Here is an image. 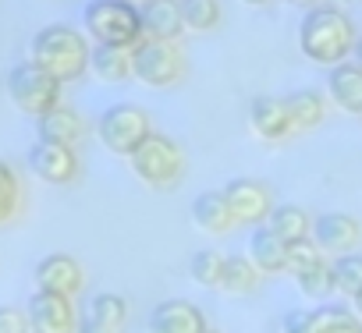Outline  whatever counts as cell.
Here are the masks:
<instances>
[{
	"instance_id": "cell-14",
	"label": "cell",
	"mask_w": 362,
	"mask_h": 333,
	"mask_svg": "<svg viewBox=\"0 0 362 333\" xmlns=\"http://www.w3.org/2000/svg\"><path fill=\"white\" fill-rule=\"evenodd\" d=\"M124 322H128V301L114 291H100L82 308L78 333H124Z\"/></svg>"
},
{
	"instance_id": "cell-37",
	"label": "cell",
	"mask_w": 362,
	"mask_h": 333,
	"mask_svg": "<svg viewBox=\"0 0 362 333\" xmlns=\"http://www.w3.org/2000/svg\"><path fill=\"white\" fill-rule=\"evenodd\" d=\"M242 4H249V8H267L270 0H242Z\"/></svg>"
},
{
	"instance_id": "cell-2",
	"label": "cell",
	"mask_w": 362,
	"mask_h": 333,
	"mask_svg": "<svg viewBox=\"0 0 362 333\" xmlns=\"http://www.w3.org/2000/svg\"><path fill=\"white\" fill-rule=\"evenodd\" d=\"M29 61L40 64L47 75H54L61 85L64 82H78L86 71H89V54H93V43L82 29L75 25H43L33 43H29Z\"/></svg>"
},
{
	"instance_id": "cell-33",
	"label": "cell",
	"mask_w": 362,
	"mask_h": 333,
	"mask_svg": "<svg viewBox=\"0 0 362 333\" xmlns=\"http://www.w3.org/2000/svg\"><path fill=\"white\" fill-rule=\"evenodd\" d=\"M0 333H33V329H29V315H25V308L0 305Z\"/></svg>"
},
{
	"instance_id": "cell-32",
	"label": "cell",
	"mask_w": 362,
	"mask_h": 333,
	"mask_svg": "<svg viewBox=\"0 0 362 333\" xmlns=\"http://www.w3.org/2000/svg\"><path fill=\"white\" fill-rule=\"evenodd\" d=\"M316 329V308H291L281 319V333H313Z\"/></svg>"
},
{
	"instance_id": "cell-19",
	"label": "cell",
	"mask_w": 362,
	"mask_h": 333,
	"mask_svg": "<svg viewBox=\"0 0 362 333\" xmlns=\"http://www.w3.org/2000/svg\"><path fill=\"white\" fill-rule=\"evenodd\" d=\"M36 131H40V142H57V145H78L86 138V121L78 110L71 107H54L47 110L43 117H36Z\"/></svg>"
},
{
	"instance_id": "cell-4",
	"label": "cell",
	"mask_w": 362,
	"mask_h": 333,
	"mask_svg": "<svg viewBox=\"0 0 362 333\" xmlns=\"http://www.w3.org/2000/svg\"><path fill=\"white\" fill-rule=\"evenodd\" d=\"M128 166L132 174L146 185V188H170L181 171H185V152H181V145L170 138V135H160L153 131L132 156H128Z\"/></svg>"
},
{
	"instance_id": "cell-30",
	"label": "cell",
	"mask_w": 362,
	"mask_h": 333,
	"mask_svg": "<svg viewBox=\"0 0 362 333\" xmlns=\"http://www.w3.org/2000/svg\"><path fill=\"white\" fill-rule=\"evenodd\" d=\"M313 333H362V319L351 308H316Z\"/></svg>"
},
{
	"instance_id": "cell-11",
	"label": "cell",
	"mask_w": 362,
	"mask_h": 333,
	"mask_svg": "<svg viewBox=\"0 0 362 333\" xmlns=\"http://www.w3.org/2000/svg\"><path fill=\"white\" fill-rule=\"evenodd\" d=\"M29 171L47 181V185H71L78 178V152L71 145H57V142H33L29 149Z\"/></svg>"
},
{
	"instance_id": "cell-3",
	"label": "cell",
	"mask_w": 362,
	"mask_h": 333,
	"mask_svg": "<svg viewBox=\"0 0 362 333\" xmlns=\"http://www.w3.org/2000/svg\"><path fill=\"white\" fill-rule=\"evenodd\" d=\"M82 32L100 47H135L142 40V11L135 0H89L82 11Z\"/></svg>"
},
{
	"instance_id": "cell-6",
	"label": "cell",
	"mask_w": 362,
	"mask_h": 333,
	"mask_svg": "<svg viewBox=\"0 0 362 333\" xmlns=\"http://www.w3.org/2000/svg\"><path fill=\"white\" fill-rule=\"evenodd\" d=\"M61 89L64 85L33 61H22L8 71V96L29 117H43L47 110L61 107Z\"/></svg>"
},
{
	"instance_id": "cell-23",
	"label": "cell",
	"mask_w": 362,
	"mask_h": 333,
	"mask_svg": "<svg viewBox=\"0 0 362 333\" xmlns=\"http://www.w3.org/2000/svg\"><path fill=\"white\" fill-rule=\"evenodd\" d=\"M267 227H270L284 245H291V241H305V238H309L313 217H309L302 206H274L270 217H267Z\"/></svg>"
},
{
	"instance_id": "cell-15",
	"label": "cell",
	"mask_w": 362,
	"mask_h": 333,
	"mask_svg": "<svg viewBox=\"0 0 362 333\" xmlns=\"http://www.w3.org/2000/svg\"><path fill=\"white\" fill-rule=\"evenodd\" d=\"M249 128L263 142H288L295 135V124L288 117V107L277 96H256V99H249Z\"/></svg>"
},
{
	"instance_id": "cell-21",
	"label": "cell",
	"mask_w": 362,
	"mask_h": 333,
	"mask_svg": "<svg viewBox=\"0 0 362 333\" xmlns=\"http://www.w3.org/2000/svg\"><path fill=\"white\" fill-rule=\"evenodd\" d=\"M284 107H288V117H291L295 131H313L327 117V99L316 89H295V92H288L284 96Z\"/></svg>"
},
{
	"instance_id": "cell-17",
	"label": "cell",
	"mask_w": 362,
	"mask_h": 333,
	"mask_svg": "<svg viewBox=\"0 0 362 333\" xmlns=\"http://www.w3.org/2000/svg\"><path fill=\"white\" fill-rule=\"evenodd\" d=\"M249 262L263 273V277H277V273H288V245L267 227V224H259V227H252V234H249Z\"/></svg>"
},
{
	"instance_id": "cell-24",
	"label": "cell",
	"mask_w": 362,
	"mask_h": 333,
	"mask_svg": "<svg viewBox=\"0 0 362 333\" xmlns=\"http://www.w3.org/2000/svg\"><path fill=\"white\" fill-rule=\"evenodd\" d=\"M263 273L249 262V255H228L224 259V273H221V291L224 294H235V298H245L259 287Z\"/></svg>"
},
{
	"instance_id": "cell-16",
	"label": "cell",
	"mask_w": 362,
	"mask_h": 333,
	"mask_svg": "<svg viewBox=\"0 0 362 333\" xmlns=\"http://www.w3.org/2000/svg\"><path fill=\"white\" fill-rule=\"evenodd\" d=\"M139 11H142V36L146 40L177 43V36L185 32L181 0H146V4H139Z\"/></svg>"
},
{
	"instance_id": "cell-18",
	"label": "cell",
	"mask_w": 362,
	"mask_h": 333,
	"mask_svg": "<svg viewBox=\"0 0 362 333\" xmlns=\"http://www.w3.org/2000/svg\"><path fill=\"white\" fill-rule=\"evenodd\" d=\"M327 99L344 114H362V68L351 61L327 68Z\"/></svg>"
},
{
	"instance_id": "cell-5",
	"label": "cell",
	"mask_w": 362,
	"mask_h": 333,
	"mask_svg": "<svg viewBox=\"0 0 362 333\" xmlns=\"http://www.w3.org/2000/svg\"><path fill=\"white\" fill-rule=\"evenodd\" d=\"M185 75V54L177 43L167 40H139L132 47V78L149 85V89H167L177 85Z\"/></svg>"
},
{
	"instance_id": "cell-12",
	"label": "cell",
	"mask_w": 362,
	"mask_h": 333,
	"mask_svg": "<svg viewBox=\"0 0 362 333\" xmlns=\"http://www.w3.org/2000/svg\"><path fill=\"white\" fill-rule=\"evenodd\" d=\"M82 287H86V270H82V262L75 255L54 252V255H47V259L36 262V291L75 298Z\"/></svg>"
},
{
	"instance_id": "cell-20",
	"label": "cell",
	"mask_w": 362,
	"mask_h": 333,
	"mask_svg": "<svg viewBox=\"0 0 362 333\" xmlns=\"http://www.w3.org/2000/svg\"><path fill=\"white\" fill-rule=\"evenodd\" d=\"M192 224L203 234H231L235 231V217L228 210L224 192H203V195H196V202H192Z\"/></svg>"
},
{
	"instance_id": "cell-38",
	"label": "cell",
	"mask_w": 362,
	"mask_h": 333,
	"mask_svg": "<svg viewBox=\"0 0 362 333\" xmlns=\"http://www.w3.org/2000/svg\"><path fill=\"white\" fill-rule=\"evenodd\" d=\"M327 4H334V8H341V4H351V0H327Z\"/></svg>"
},
{
	"instance_id": "cell-36",
	"label": "cell",
	"mask_w": 362,
	"mask_h": 333,
	"mask_svg": "<svg viewBox=\"0 0 362 333\" xmlns=\"http://www.w3.org/2000/svg\"><path fill=\"white\" fill-rule=\"evenodd\" d=\"M351 312L362 319V294H358V298H351Z\"/></svg>"
},
{
	"instance_id": "cell-7",
	"label": "cell",
	"mask_w": 362,
	"mask_h": 333,
	"mask_svg": "<svg viewBox=\"0 0 362 333\" xmlns=\"http://www.w3.org/2000/svg\"><path fill=\"white\" fill-rule=\"evenodd\" d=\"M96 135L100 142L114 152V156H132L149 135H153V124H149V114L139 107V103H114L100 114L96 121Z\"/></svg>"
},
{
	"instance_id": "cell-8",
	"label": "cell",
	"mask_w": 362,
	"mask_h": 333,
	"mask_svg": "<svg viewBox=\"0 0 362 333\" xmlns=\"http://www.w3.org/2000/svg\"><path fill=\"white\" fill-rule=\"evenodd\" d=\"M25 315H29V329L33 333H78L75 298L36 291L29 298V305H25Z\"/></svg>"
},
{
	"instance_id": "cell-39",
	"label": "cell",
	"mask_w": 362,
	"mask_h": 333,
	"mask_svg": "<svg viewBox=\"0 0 362 333\" xmlns=\"http://www.w3.org/2000/svg\"><path fill=\"white\" fill-rule=\"evenodd\" d=\"M206 333H221V329H206Z\"/></svg>"
},
{
	"instance_id": "cell-13",
	"label": "cell",
	"mask_w": 362,
	"mask_h": 333,
	"mask_svg": "<svg viewBox=\"0 0 362 333\" xmlns=\"http://www.w3.org/2000/svg\"><path fill=\"white\" fill-rule=\"evenodd\" d=\"M206 315L199 305L185 301V298H167L160 301L149 319H146V333H206Z\"/></svg>"
},
{
	"instance_id": "cell-31",
	"label": "cell",
	"mask_w": 362,
	"mask_h": 333,
	"mask_svg": "<svg viewBox=\"0 0 362 333\" xmlns=\"http://www.w3.org/2000/svg\"><path fill=\"white\" fill-rule=\"evenodd\" d=\"M320 259H327V255L313 245V238L288 245V273H298V270H305V266H313V262H320Z\"/></svg>"
},
{
	"instance_id": "cell-35",
	"label": "cell",
	"mask_w": 362,
	"mask_h": 333,
	"mask_svg": "<svg viewBox=\"0 0 362 333\" xmlns=\"http://www.w3.org/2000/svg\"><path fill=\"white\" fill-rule=\"evenodd\" d=\"M351 64H358L362 68V36L355 40V47H351Z\"/></svg>"
},
{
	"instance_id": "cell-22",
	"label": "cell",
	"mask_w": 362,
	"mask_h": 333,
	"mask_svg": "<svg viewBox=\"0 0 362 333\" xmlns=\"http://www.w3.org/2000/svg\"><path fill=\"white\" fill-rule=\"evenodd\" d=\"M89 71L100 82H128L132 78V50L128 47H100V43H93Z\"/></svg>"
},
{
	"instance_id": "cell-26",
	"label": "cell",
	"mask_w": 362,
	"mask_h": 333,
	"mask_svg": "<svg viewBox=\"0 0 362 333\" xmlns=\"http://www.w3.org/2000/svg\"><path fill=\"white\" fill-rule=\"evenodd\" d=\"M22 199H25V188H22V178L15 174V166L0 156V227L11 224L22 210Z\"/></svg>"
},
{
	"instance_id": "cell-28",
	"label": "cell",
	"mask_w": 362,
	"mask_h": 333,
	"mask_svg": "<svg viewBox=\"0 0 362 333\" xmlns=\"http://www.w3.org/2000/svg\"><path fill=\"white\" fill-rule=\"evenodd\" d=\"M291 277H295V287H298L305 298H327V294H334L330 259H320V262H313V266H305V270H298V273H291Z\"/></svg>"
},
{
	"instance_id": "cell-40",
	"label": "cell",
	"mask_w": 362,
	"mask_h": 333,
	"mask_svg": "<svg viewBox=\"0 0 362 333\" xmlns=\"http://www.w3.org/2000/svg\"><path fill=\"white\" fill-rule=\"evenodd\" d=\"M135 4H146V0H135Z\"/></svg>"
},
{
	"instance_id": "cell-25",
	"label": "cell",
	"mask_w": 362,
	"mask_h": 333,
	"mask_svg": "<svg viewBox=\"0 0 362 333\" xmlns=\"http://www.w3.org/2000/svg\"><path fill=\"white\" fill-rule=\"evenodd\" d=\"M330 273H334L337 294H344L348 301L362 294V252H344V255L330 259Z\"/></svg>"
},
{
	"instance_id": "cell-10",
	"label": "cell",
	"mask_w": 362,
	"mask_h": 333,
	"mask_svg": "<svg viewBox=\"0 0 362 333\" xmlns=\"http://www.w3.org/2000/svg\"><path fill=\"white\" fill-rule=\"evenodd\" d=\"M224 199H228V210L235 217V224H267L270 210H274V195L263 181L256 178H235L224 185Z\"/></svg>"
},
{
	"instance_id": "cell-1",
	"label": "cell",
	"mask_w": 362,
	"mask_h": 333,
	"mask_svg": "<svg viewBox=\"0 0 362 333\" xmlns=\"http://www.w3.org/2000/svg\"><path fill=\"white\" fill-rule=\"evenodd\" d=\"M355 40L358 36H355L351 18L334 4L309 8L298 22V50L320 68H337V64L351 61Z\"/></svg>"
},
{
	"instance_id": "cell-34",
	"label": "cell",
	"mask_w": 362,
	"mask_h": 333,
	"mask_svg": "<svg viewBox=\"0 0 362 333\" xmlns=\"http://www.w3.org/2000/svg\"><path fill=\"white\" fill-rule=\"evenodd\" d=\"M284 4H295V8H320V4H327V0H284Z\"/></svg>"
},
{
	"instance_id": "cell-9",
	"label": "cell",
	"mask_w": 362,
	"mask_h": 333,
	"mask_svg": "<svg viewBox=\"0 0 362 333\" xmlns=\"http://www.w3.org/2000/svg\"><path fill=\"white\" fill-rule=\"evenodd\" d=\"M309 238L327 259H337L362 245V220H355L351 213H323V217H313Z\"/></svg>"
},
{
	"instance_id": "cell-27",
	"label": "cell",
	"mask_w": 362,
	"mask_h": 333,
	"mask_svg": "<svg viewBox=\"0 0 362 333\" xmlns=\"http://www.w3.org/2000/svg\"><path fill=\"white\" fill-rule=\"evenodd\" d=\"M221 0H181L185 32H214L221 25Z\"/></svg>"
},
{
	"instance_id": "cell-29",
	"label": "cell",
	"mask_w": 362,
	"mask_h": 333,
	"mask_svg": "<svg viewBox=\"0 0 362 333\" xmlns=\"http://www.w3.org/2000/svg\"><path fill=\"white\" fill-rule=\"evenodd\" d=\"M224 259H228V255H221V252H214V248H203V252H196V255H192V262H189V273H192V280H196V284H203V287H221Z\"/></svg>"
}]
</instances>
